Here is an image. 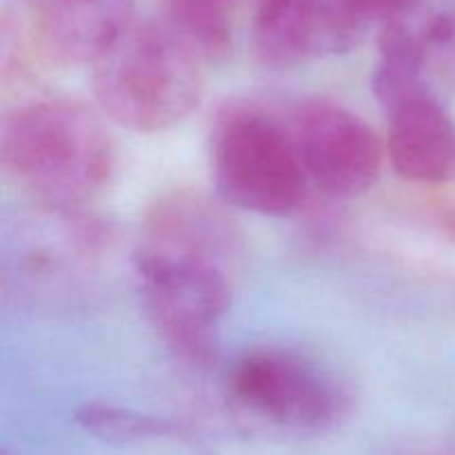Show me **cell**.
Returning <instances> with one entry per match:
<instances>
[{
  "label": "cell",
  "mask_w": 455,
  "mask_h": 455,
  "mask_svg": "<svg viewBox=\"0 0 455 455\" xmlns=\"http://www.w3.org/2000/svg\"><path fill=\"white\" fill-rule=\"evenodd\" d=\"M336 0H256L251 40L256 58L269 69H291L338 56L363 43Z\"/></svg>",
  "instance_id": "7"
},
{
  "label": "cell",
  "mask_w": 455,
  "mask_h": 455,
  "mask_svg": "<svg viewBox=\"0 0 455 455\" xmlns=\"http://www.w3.org/2000/svg\"><path fill=\"white\" fill-rule=\"evenodd\" d=\"M387 111V158L400 178L440 187L455 180V120L434 89L398 98Z\"/></svg>",
  "instance_id": "8"
},
{
  "label": "cell",
  "mask_w": 455,
  "mask_h": 455,
  "mask_svg": "<svg viewBox=\"0 0 455 455\" xmlns=\"http://www.w3.org/2000/svg\"><path fill=\"white\" fill-rule=\"evenodd\" d=\"M164 22L203 62H222L234 49L238 0H163Z\"/></svg>",
  "instance_id": "11"
},
{
  "label": "cell",
  "mask_w": 455,
  "mask_h": 455,
  "mask_svg": "<svg viewBox=\"0 0 455 455\" xmlns=\"http://www.w3.org/2000/svg\"><path fill=\"white\" fill-rule=\"evenodd\" d=\"M234 251V225L203 196H173L147 213L133 258L138 291L151 329L182 364L216 360Z\"/></svg>",
  "instance_id": "1"
},
{
  "label": "cell",
  "mask_w": 455,
  "mask_h": 455,
  "mask_svg": "<svg viewBox=\"0 0 455 455\" xmlns=\"http://www.w3.org/2000/svg\"><path fill=\"white\" fill-rule=\"evenodd\" d=\"M311 194L351 200L378 182L385 142L349 107L329 98H305L284 116Z\"/></svg>",
  "instance_id": "6"
},
{
  "label": "cell",
  "mask_w": 455,
  "mask_h": 455,
  "mask_svg": "<svg viewBox=\"0 0 455 455\" xmlns=\"http://www.w3.org/2000/svg\"><path fill=\"white\" fill-rule=\"evenodd\" d=\"M203 65L167 22L132 20L92 62L93 98L129 132H167L198 109Z\"/></svg>",
  "instance_id": "3"
},
{
  "label": "cell",
  "mask_w": 455,
  "mask_h": 455,
  "mask_svg": "<svg viewBox=\"0 0 455 455\" xmlns=\"http://www.w3.org/2000/svg\"><path fill=\"white\" fill-rule=\"evenodd\" d=\"M394 455H455V451H447V449H404V451H398Z\"/></svg>",
  "instance_id": "14"
},
{
  "label": "cell",
  "mask_w": 455,
  "mask_h": 455,
  "mask_svg": "<svg viewBox=\"0 0 455 455\" xmlns=\"http://www.w3.org/2000/svg\"><path fill=\"white\" fill-rule=\"evenodd\" d=\"M4 455H7V453H4Z\"/></svg>",
  "instance_id": "16"
},
{
  "label": "cell",
  "mask_w": 455,
  "mask_h": 455,
  "mask_svg": "<svg viewBox=\"0 0 455 455\" xmlns=\"http://www.w3.org/2000/svg\"><path fill=\"white\" fill-rule=\"evenodd\" d=\"M212 172L229 207L284 218L302 209L311 187L280 116L247 102L229 105L212 127Z\"/></svg>",
  "instance_id": "4"
},
{
  "label": "cell",
  "mask_w": 455,
  "mask_h": 455,
  "mask_svg": "<svg viewBox=\"0 0 455 455\" xmlns=\"http://www.w3.org/2000/svg\"><path fill=\"white\" fill-rule=\"evenodd\" d=\"M455 52V0H403L380 25V60L429 78Z\"/></svg>",
  "instance_id": "10"
},
{
  "label": "cell",
  "mask_w": 455,
  "mask_h": 455,
  "mask_svg": "<svg viewBox=\"0 0 455 455\" xmlns=\"http://www.w3.org/2000/svg\"><path fill=\"white\" fill-rule=\"evenodd\" d=\"M449 225H451L453 231H455V207L451 209V213H449Z\"/></svg>",
  "instance_id": "15"
},
{
  "label": "cell",
  "mask_w": 455,
  "mask_h": 455,
  "mask_svg": "<svg viewBox=\"0 0 455 455\" xmlns=\"http://www.w3.org/2000/svg\"><path fill=\"white\" fill-rule=\"evenodd\" d=\"M74 418L76 425L84 434L93 435L102 443L132 444L145 443V440L180 438V435H185V429L173 420L136 411V409L123 407V404L102 403V400L80 404Z\"/></svg>",
  "instance_id": "12"
},
{
  "label": "cell",
  "mask_w": 455,
  "mask_h": 455,
  "mask_svg": "<svg viewBox=\"0 0 455 455\" xmlns=\"http://www.w3.org/2000/svg\"><path fill=\"white\" fill-rule=\"evenodd\" d=\"M227 395L251 422L291 435L327 434L354 404L349 387L331 369L278 345L240 354L227 373Z\"/></svg>",
  "instance_id": "5"
},
{
  "label": "cell",
  "mask_w": 455,
  "mask_h": 455,
  "mask_svg": "<svg viewBox=\"0 0 455 455\" xmlns=\"http://www.w3.org/2000/svg\"><path fill=\"white\" fill-rule=\"evenodd\" d=\"M403 0H336L342 16L351 22L358 31L367 36L369 27L382 25L385 18L394 12Z\"/></svg>",
  "instance_id": "13"
},
{
  "label": "cell",
  "mask_w": 455,
  "mask_h": 455,
  "mask_svg": "<svg viewBox=\"0 0 455 455\" xmlns=\"http://www.w3.org/2000/svg\"><path fill=\"white\" fill-rule=\"evenodd\" d=\"M38 34L62 62L92 65L132 22L133 0H27Z\"/></svg>",
  "instance_id": "9"
},
{
  "label": "cell",
  "mask_w": 455,
  "mask_h": 455,
  "mask_svg": "<svg viewBox=\"0 0 455 455\" xmlns=\"http://www.w3.org/2000/svg\"><path fill=\"white\" fill-rule=\"evenodd\" d=\"M0 160L20 189L71 216L109 185L116 149L100 109L74 98H38L4 116Z\"/></svg>",
  "instance_id": "2"
}]
</instances>
